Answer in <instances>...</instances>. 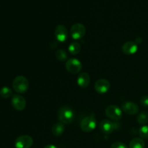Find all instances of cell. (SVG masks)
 Masks as SVG:
<instances>
[{"instance_id":"5bb4252c","label":"cell","mask_w":148,"mask_h":148,"mask_svg":"<svg viewBox=\"0 0 148 148\" xmlns=\"http://www.w3.org/2000/svg\"><path fill=\"white\" fill-rule=\"evenodd\" d=\"M90 75L88 73H86V72L81 73L78 76L77 84L80 88H88L90 84Z\"/></svg>"},{"instance_id":"7a4b0ae2","label":"cell","mask_w":148,"mask_h":148,"mask_svg":"<svg viewBox=\"0 0 148 148\" xmlns=\"http://www.w3.org/2000/svg\"><path fill=\"white\" fill-rule=\"evenodd\" d=\"M12 88L18 93H24L28 90L29 82L24 76H17L12 82Z\"/></svg>"},{"instance_id":"3957f363","label":"cell","mask_w":148,"mask_h":148,"mask_svg":"<svg viewBox=\"0 0 148 148\" xmlns=\"http://www.w3.org/2000/svg\"><path fill=\"white\" fill-rule=\"evenodd\" d=\"M96 125L97 121L95 116L90 115L82 119L80 123V129L84 132L89 133L95 130Z\"/></svg>"},{"instance_id":"ffe728a7","label":"cell","mask_w":148,"mask_h":148,"mask_svg":"<svg viewBox=\"0 0 148 148\" xmlns=\"http://www.w3.org/2000/svg\"><path fill=\"white\" fill-rule=\"evenodd\" d=\"M56 57L60 62H64L67 59V53L65 51L60 49L56 52Z\"/></svg>"},{"instance_id":"9a60e30c","label":"cell","mask_w":148,"mask_h":148,"mask_svg":"<svg viewBox=\"0 0 148 148\" xmlns=\"http://www.w3.org/2000/svg\"><path fill=\"white\" fill-rule=\"evenodd\" d=\"M64 132V125L62 123H56L52 127L51 132L56 137L61 136Z\"/></svg>"},{"instance_id":"7402d4cb","label":"cell","mask_w":148,"mask_h":148,"mask_svg":"<svg viewBox=\"0 0 148 148\" xmlns=\"http://www.w3.org/2000/svg\"><path fill=\"white\" fill-rule=\"evenodd\" d=\"M111 148H128L127 147L126 145H124V143H119V142H116V143H114V144H112V145L111 146Z\"/></svg>"},{"instance_id":"ba28073f","label":"cell","mask_w":148,"mask_h":148,"mask_svg":"<svg viewBox=\"0 0 148 148\" xmlns=\"http://www.w3.org/2000/svg\"><path fill=\"white\" fill-rule=\"evenodd\" d=\"M110 82L106 79H100L96 81L94 85L95 91L98 93H106L110 89Z\"/></svg>"},{"instance_id":"6da1fadb","label":"cell","mask_w":148,"mask_h":148,"mask_svg":"<svg viewBox=\"0 0 148 148\" xmlns=\"http://www.w3.org/2000/svg\"><path fill=\"white\" fill-rule=\"evenodd\" d=\"M58 119L62 124H70L75 119V113L70 107L62 106L58 111Z\"/></svg>"},{"instance_id":"2e32d148","label":"cell","mask_w":148,"mask_h":148,"mask_svg":"<svg viewBox=\"0 0 148 148\" xmlns=\"http://www.w3.org/2000/svg\"><path fill=\"white\" fill-rule=\"evenodd\" d=\"M69 52L72 55H77L80 52L81 46L77 42H72L68 47Z\"/></svg>"},{"instance_id":"e0dca14e","label":"cell","mask_w":148,"mask_h":148,"mask_svg":"<svg viewBox=\"0 0 148 148\" xmlns=\"http://www.w3.org/2000/svg\"><path fill=\"white\" fill-rule=\"evenodd\" d=\"M130 148H145V143L143 139L134 138L130 142Z\"/></svg>"},{"instance_id":"4fadbf2b","label":"cell","mask_w":148,"mask_h":148,"mask_svg":"<svg viewBox=\"0 0 148 148\" xmlns=\"http://www.w3.org/2000/svg\"><path fill=\"white\" fill-rule=\"evenodd\" d=\"M122 51L125 54L132 55L134 54L138 50V46L135 42L127 41L122 46Z\"/></svg>"},{"instance_id":"8fae6325","label":"cell","mask_w":148,"mask_h":148,"mask_svg":"<svg viewBox=\"0 0 148 148\" xmlns=\"http://www.w3.org/2000/svg\"><path fill=\"white\" fill-rule=\"evenodd\" d=\"M121 108L126 114L129 115H136L139 112V107L135 103L127 101L124 102L121 106Z\"/></svg>"},{"instance_id":"ac0fdd59","label":"cell","mask_w":148,"mask_h":148,"mask_svg":"<svg viewBox=\"0 0 148 148\" xmlns=\"http://www.w3.org/2000/svg\"><path fill=\"white\" fill-rule=\"evenodd\" d=\"M137 121L139 124L145 125L148 123V113L146 111H143L139 114L137 117Z\"/></svg>"},{"instance_id":"cb8c5ba5","label":"cell","mask_w":148,"mask_h":148,"mask_svg":"<svg viewBox=\"0 0 148 148\" xmlns=\"http://www.w3.org/2000/svg\"><path fill=\"white\" fill-rule=\"evenodd\" d=\"M43 148H57V147H56L55 145H48L45 146Z\"/></svg>"},{"instance_id":"9c48e42d","label":"cell","mask_w":148,"mask_h":148,"mask_svg":"<svg viewBox=\"0 0 148 148\" xmlns=\"http://www.w3.org/2000/svg\"><path fill=\"white\" fill-rule=\"evenodd\" d=\"M55 37L59 42H65L68 38V31L64 25H59L55 29Z\"/></svg>"},{"instance_id":"30bf717a","label":"cell","mask_w":148,"mask_h":148,"mask_svg":"<svg viewBox=\"0 0 148 148\" xmlns=\"http://www.w3.org/2000/svg\"><path fill=\"white\" fill-rule=\"evenodd\" d=\"M12 106L17 111H23L26 107V101L23 96L15 95L12 98Z\"/></svg>"},{"instance_id":"d6986e66","label":"cell","mask_w":148,"mask_h":148,"mask_svg":"<svg viewBox=\"0 0 148 148\" xmlns=\"http://www.w3.org/2000/svg\"><path fill=\"white\" fill-rule=\"evenodd\" d=\"M12 91L10 88H7V87H4L0 90V95L1 98H8L12 95Z\"/></svg>"},{"instance_id":"603a6c76","label":"cell","mask_w":148,"mask_h":148,"mask_svg":"<svg viewBox=\"0 0 148 148\" xmlns=\"http://www.w3.org/2000/svg\"><path fill=\"white\" fill-rule=\"evenodd\" d=\"M140 103L145 107H148V95H145L140 99Z\"/></svg>"},{"instance_id":"44dd1931","label":"cell","mask_w":148,"mask_h":148,"mask_svg":"<svg viewBox=\"0 0 148 148\" xmlns=\"http://www.w3.org/2000/svg\"><path fill=\"white\" fill-rule=\"evenodd\" d=\"M140 136L144 140H148V126L143 125L139 130Z\"/></svg>"},{"instance_id":"52a82bcc","label":"cell","mask_w":148,"mask_h":148,"mask_svg":"<svg viewBox=\"0 0 148 148\" xmlns=\"http://www.w3.org/2000/svg\"><path fill=\"white\" fill-rule=\"evenodd\" d=\"M33 144V140L29 135H22L17 137L14 143L15 148H30Z\"/></svg>"},{"instance_id":"5b68a950","label":"cell","mask_w":148,"mask_h":148,"mask_svg":"<svg viewBox=\"0 0 148 148\" xmlns=\"http://www.w3.org/2000/svg\"><path fill=\"white\" fill-rule=\"evenodd\" d=\"M86 33V28L82 23H75L70 29V35L75 40H79L84 37Z\"/></svg>"},{"instance_id":"8992f818","label":"cell","mask_w":148,"mask_h":148,"mask_svg":"<svg viewBox=\"0 0 148 148\" xmlns=\"http://www.w3.org/2000/svg\"><path fill=\"white\" fill-rule=\"evenodd\" d=\"M66 69L72 75H76L78 74L82 69V63L80 61L77 59H69L66 61V64H65Z\"/></svg>"},{"instance_id":"7c38bea8","label":"cell","mask_w":148,"mask_h":148,"mask_svg":"<svg viewBox=\"0 0 148 148\" xmlns=\"http://www.w3.org/2000/svg\"><path fill=\"white\" fill-rule=\"evenodd\" d=\"M100 129L103 133L106 134H111L115 130V124L108 119L103 120L100 123Z\"/></svg>"},{"instance_id":"277c9868","label":"cell","mask_w":148,"mask_h":148,"mask_svg":"<svg viewBox=\"0 0 148 148\" xmlns=\"http://www.w3.org/2000/svg\"><path fill=\"white\" fill-rule=\"evenodd\" d=\"M105 113L106 116L113 121H119L122 117V111L117 106H109L106 108Z\"/></svg>"}]
</instances>
